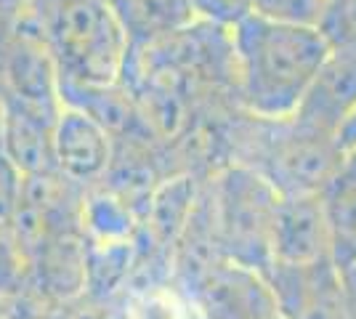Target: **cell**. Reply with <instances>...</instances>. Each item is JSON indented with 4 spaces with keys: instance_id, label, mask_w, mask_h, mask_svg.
<instances>
[{
    "instance_id": "obj_1",
    "label": "cell",
    "mask_w": 356,
    "mask_h": 319,
    "mask_svg": "<svg viewBox=\"0 0 356 319\" xmlns=\"http://www.w3.org/2000/svg\"><path fill=\"white\" fill-rule=\"evenodd\" d=\"M237 109L261 120L296 115L330 46L314 27H287L248 14L229 30Z\"/></svg>"
},
{
    "instance_id": "obj_2",
    "label": "cell",
    "mask_w": 356,
    "mask_h": 319,
    "mask_svg": "<svg viewBox=\"0 0 356 319\" xmlns=\"http://www.w3.org/2000/svg\"><path fill=\"white\" fill-rule=\"evenodd\" d=\"M24 24L54 61L59 91L125 80L131 43L112 0H30Z\"/></svg>"
},
{
    "instance_id": "obj_3",
    "label": "cell",
    "mask_w": 356,
    "mask_h": 319,
    "mask_svg": "<svg viewBox=\"0 0 356 319\" xmlns=\"http://www.w3.org/2000/svg\"><path fill=\"white\" fill-rule=\"evenodd\" d=\"M239 117L242 120L232 128V163L264 176L282 197L322 192L346 160L338 136L296 115L261 120L239 109Z\"/></svg>"
},
{
    "instance_id": "obj_4",
    "label": "cell",
    "mask_w": 356,
    "mask_h": 319,
    "mask_svg": "<svg viewBox=\"0 0 356 319\" xmlns=\"http://www.w3.org/2000/svg\"><path fill=\"white\" fill-rule=\"evenodd\" d=\"M205 197L223 259L266 274L274 263V221L282 195L255 170L229 163L210 179Z\"/></svg>"
},
{
    "instance_id": "obj_5",
    "label": "cell",
    "mask_w": 356,
    "mask_h": 319,
    "mask_svg": "<svg viewBox=\"0 0 356 319\" xmlns=\"http://www.w3.org/2000/svg\"><path fill=\"white\" fill-rule=\"evenodd\" d=\"M184 285L202 319H274L280 314L266 277L234 261H210Z\"/></svg>"
},
{
    "instance_id": "obj_6",
    "label": "cell",
    "mask_w": 356,
    "mask_h": 319,
    "mask_svg": "<svg viewBox=\"0 0 356 319\" xmlns=\"http://www.w3.org/2000/svg\"><path fill=\"white\" fill-rule=\"evenodd\" d=\"M264 277L282 319H348L341 266L332 259L306 266L271 263Z\"/></svg>"
},
{
    "instance_id": "obj_7",
    "label": "cell",
    "mask_w": 356,
    "mask_h": 319,
    "mask_svg": "<svg viewBox=\"0 0 356 319\" xmlns=\"http://www.w3.org/2000/svg\"><path fill=\"white\" fill-rule=\"evenodd\" d=\"M112 160H115L112 133L83 109L64 106L54 133L56 173L83 189H93L106 181Z\"/></svg>"
},
{
    "instance_id": "obj_8",
    "label": "cell",
    "mask_w": 356,
    "mask_h": 319,
    "mask_svg": "<svg viewBox=\"0 0 356 319\" xmlns=\"http://www.w3.org/2000/svg\"><path fill=\"white\" fill-rule=\"evenodd\" d=\"M0 99L54 112L64 106L56 67L27 24L0 48Z\"/></svg>"
},
{
    "instance_id": "obj_9",
    "label": "cell",
    "mask_w": 356,
    "mask_h": 319,
    "mask_svg": "<svg viewBox=\"0 0 356 319\" xmlns=\"http://www.w3.org/2000/svg\"><path fill=\"white\" fill-rule=\"evenodd\" d=\"M330 259H332V234L319 192L280 197L277 221H274V263L306 266Z\"/></svg>"
},
{
    "instance_id": "obj_10",
    "label": "cell",
    "mask_w": 356,
    "mask_h": 319,
    "mask_svg": "<svg viewBox=\"0 0 356 319\" xmlns=\"http://www.w3.org/2000/svg\"><path fill=\"white\" fill-rule=\"evenodd\" d=\"M356 106V54L330 51L312 88L303 96L296 117L314 128L338 136L346 117Z\"/></svg>"
},
{
    "instance_id": "obj_11",
    "label": "cell",
    "mask_w": 356,
    "mask_h": 319,
    "mask_svg": "<svg viewBox=\"0 0 356 319\" xmlns=\"http://www.w3.org/2000/svg\"><path fill=\"white\" fill-rule=\"evenodd\" d=\"M61 109L54 112V109H38V106L24 104H3L0 144L6 154L22 167L24 176L56 170L54 133H56V120H59Z\"/></svg>"
},
{
    "instance_id": "obj_12",
    "label": "cell",
    "mask_w": 356,
    "mask_h": 319,
    "mask_svg": "<svg viewBox=\"0 0 356 319\" xmlns=\"http://www.w3.org/2000/svg\"><path fill=\"white\" fill-rule=\"evenodd\" d=\"M112 8L131 43V54L157 46L197 22L192 0H112Z\"/></svg>"
},
{
    "instance_id": "obj_13",
    "label": "cell",
    "mask_w": 356,
    "mask_h": 319,
    "mask_svg": "<svg viewBox=\"0 0 356 319\" xmlns=\"http://www.w3.org/2000/svg\"><path fill=\"white\" fill-rule=\"evenodd\" d=\"M332 234V259L338 266L356 263V160L346 154L343 165L319 192Z\"/></svg>"
},
{
    "instance_id": "obj_14",
    "label": "cell",
    "mask_w": 356,
    "mask_h": 319,
    "mask_svg": "<svg viewBox=\"0 0 356 319\" xmlns=\"http://www.w3.org/2000/svg\"><path fill=\"white\" fill-rule=\"evenodd\" d=\"M330 0H250V14L287 24V27H319Z\"/></svg>"
},
{
    "instance_id": "obj_15",
    "label": "cell",
    "mask_w": 356,
    "mask_h": 319,
    "mask_svg": "<svg viewBox=\"0 0 356 319\" xmlns=\"http://www.w3.org/2000/svg\"><path fill=\"white\" fill-rule=\"evenodd\" d=\"M316 30L322 32L330 51L356 54V0H330Z\"/></svg>"
},
{
    "instance_id": "obj_16",
    "label": "cell",
    "mask_w": 356,
    "mask_h": 319,
    "mask_svg": "<svg viewBox=\"0 0 356 319\" xmlns=\"http://www.w3.org/2000/svg\"><path fill=\"white\" fill-rule=\"evenodd\" d=\"M27 293V263L14 234L0 227V301H14Z\"/></svg>"
},
{
    "instance_id": "obj_17",
    "label": "cell",
    "mask_w": 356,
    "mask_h": 319,
    "mask_svg": "<svg viewBox=\"0 0 356 319\" xmlns=\"http://www.w3.org/2000/svg\"><path fill=\"white\" fill-rule=\"evenodd\" d=\"M24 183H27V176L6 154L3 144H0V227L8 229L11 234H14L16 213H19V205L24 197Z\"/></svg>"
},
{
    "instance_id": "obj_18",
    "label": "cell",
    "mask_w": 356,
    "mask_h": 319,
    "mask_svg": "<svg viewBox=\"0 0 356 319\" xmlns=\"http://www.w3.org/2000/svg\"><path fill=\"white\" fill-rule=\"evenodd\" d=\"M197 22H205L221 30H232L250 14V0H192Z\"/></svg>"
},
{
    "instance_id": "obj_19",
    "label": "cell",
    "mask_w": 356,
    "mask_h": 319,
    "mask_svg": "<svg viewBox=\"0 0 356 319\" xmlns=\"http://www.w3.org/2000/svg\"><path fill=\"white\" fill-rule=\"evenodd\" d=\"M30 0H0V48L24 27Z\"/></svg>"
},
{
    "instance_id": "obj_20",
    "label": "cell",
    "mask_w": 356,
    "mask_h": 319,
    "mask_svg": "<svg viewBox=\"0 0 356 319\" xmlns=\"http://www.w3.org/2000/svg\"><path fill=\"white\" fill-rule=\"evenodd\" d=\"M343 277V293H346V311L348 319H356V263L341 266Z\"/></svg>"
},
{
    "instance_id": "obj_21",
    "label": "cell",
    "mask_w": 356,
    "mask_h": 319,
    "mask_svg": "<svg viewBox=\"0 0 356 319\" xmlns=\"http://www.w3.org/2000/svg\"><path fill=\"white\" fill-rule=\"evenodd\" d=\"M338 144H341V149L346 154L356 152V106H354V112L346 117L343 128L338 131Z\"/></svg>"
},
{
    "instance_id": "obj_22",
    "label": "cell",
    "mask_w": 356,
    "mask_h": 319,
    "mask_svg": "<svg viewBox=\"0 0 356 319\" xmlns=\"http://www.w3.org/2000/svg\"><path fill=\"white\" fill-rule=\"evenodd\" d=\"M6 309H8V301H0V319H6Z\"/></svg>"
},
{
    "instance_id": "obj_23",
    "label": "cell",
    "mask_w": 356,
    "mask_h": 319,
    "mask_svg": "<svg viewBox=\"0 0 356 319\" xmlns=\"http://www.w3.org/2000/svg\"><path fill=\"white\" fill-rule=\"evenodd\" d=\"M0 117H3V99H0Z\"/></svg>"
},
{
    "instance_id": "obj_24",
    "label": "cell",
    "mask_w": 356,
    "mask_h": 319,
    "mask_svg": "<svg viewBox=\"0 0 356 319\" xmlns=\"http://www.w3.org/2000/svg\"><path fill=\"white\" fill-rule=\"evenodd\" d=\"M348 157H354V160H356V152H351V154H348Z\"/></svg>"
}]
</instances>
